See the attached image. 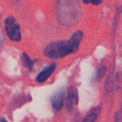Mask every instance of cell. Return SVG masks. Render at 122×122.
<instances>
[{"instance_id":"obj_9","label":"cell","mask_w":122,"mask_h":122,"mask_svg":"<svg viewBox=\"0 0 122 122\" xmlns=\"http://www.w3.org/2000/svg\"><path fill=\"white\" fill-rule=\"evenodd\" d=\"M0 122H7L5 118H0Z\"/></svg>"},{"instance_id":"obj_1","label":"cell","mask_w":122,"mask_h":122,"mask_svg":"<svg viewBox=\"0 0 122 122\" xmlns=\"http://www.w3.org/2000/svg\"><path fill=\"white\" fill-rule=\"evenodd\" d=\"M82 38H83V33L81 30H77V32L73 33L72 37L65 40V42H54L46 45L44 49V54L51 59H61L70 54H73L78 50L79 44L82 42Z\"/></svg>"},{"instance_id":"obj_7","label":"cell","mask_w":122,"mask_h":122,"mask_svg":"<svg viewBox=\"0 0 122 122\" xmlns=\"http://www.w3.org/2000/svg\"><path fill=\"white\" fill-rule=\"evenodd\" d=\"M21 59H22V64H23L26 67H28V68H32V66H33L32 59H29V57H28V55H27L26 53H23V54H22Z\"/></svg>"},{"instance_id":"obj_3","label":"cell","mask_w":122,"mask_h":122,"mask_svg":"<svg viewBox=\"0 0 122 122\" xmlns=\"http://www.w3.org/2000/svg\"><path fill=\"white\" fill-rule=\"evenodd\" d=\"M55 68H56V64H50V65H48L45 68H43L40 72L38 73V76L36 77V81L38 83H44L45 81L51 76V73L55 71Z\"/></svg>"},{"instance_id":"obj_5","label":"cell","mask_w":122,"mask_h":122,"mask_svg":"<svg viewBox=\"0 0 122 122\" xmlns=\"http://www.w3.org/2000/svg\"><path fill=\"white\" fill-rule=\"evenodd\" d=\"M77 103H78V93L76 88L71 87L68 89V95H67V109L71 111Z\"/></svg>"},{"instance_id":"obj_4","label":"cell","mask_w":122,"mask_h":122,"mask_svg":"<svg viewBox=\"0 0 122 122\" xmlns=\"http://www.w3.org/2000/svg\"><path fill=\"white\" fill-rule=\"evenodd\" d=\"M64 101H65V90L64 89H60L59 92L53 95L51 98V105L55 110H61L64 105Z\"/></svg>"},{"instance_id":"obj_2","label":"cell","mask_w":122,"mask_h":122,"mask_svg":"<svg viewBox=\"0 0 122 122\" xmlns=\"http://www.w3.org/2000/svg\"><path fill=\"white\" fill-rule=\"evenodd\" d=\"M5 32L7 37L14 40V42H20L21 40V29H20L18 23L14 17H7L5 20Z\"/></svg>"},{"instance_id":"obj_6","label":"cell","mask_w":122,"mask_h":122,"mask_svg":"<svg viewBox=\"0 0 122 122\" xmlns=\"http://www.w3.org/2000/svg\"><path fill=\"white\" fill-rule=\"evenodd\" d=\"M100 110H101V107H100V106H98V107L93 109V110H92L90 112H89V114L84 117L83 122H94V121L97 120V117H98L99 112H100Z\"/></svg>"},{"instance_id":"obj_8","label":"cell","mask_w":122,"mask_h":122,"mask_svg":"<svg viewBox=\"0 0 122 122\" xmlns=\"http://www.w3.org/2000/svg\"><path fill=\"white\" fill-rule=\"evenodd\" d=\"M84 4H93V5H99L103 3V0H83Z\"/></svg>"}]
</instances>
